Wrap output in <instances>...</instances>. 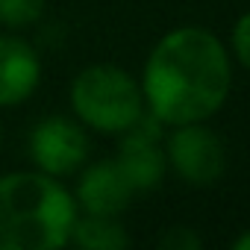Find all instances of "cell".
<instances>
[{"label": "cell", "mask_w": 250, "mask_h": 250, "mask_svg": "<svg viewBox=\"0 0 250 250\" xmlns=\"http://www.w3.org/2000/svg\"><path fill=\"white\" fill-rule=\"evenodd\" d=\"M229 56L221 39L203 27H180L150 50L142 97L147 109L171 127L212 118L229 94Z\"/></svg>", "instance_id": "1"}, {"label": "cell", "mask_w": 250, "mask_h": 250, "mask_svg": "<svg viewBox=\"0 0 250 250\" xmlns=\"http://www.w3.org/2000/svg\"><path fill=\"white\" fill-rule=\"evenodd\" d=\"M77 200L68 188L36 171L0 177V250H53L71 241Z\"/></svg>", "instance_id": "2"}, {"label": "cell", "mask_w": 250, "mask_h": 250, "mask_svg": "<svg viewBox=\"0 0 250 250\" xmlns=\"http://www.w3.org/2000/svg\"><path fill=\"white\" fill-rule=\"evenodd\" d=\"M71 106L97 133H124L145 112L139 83L115 65H91L77 74L71 83Z\"/></svg>", "instance_id": "3"}, {"label": "cell", "mask_w": 250, "mask_h": 250, "mask_svg": "<svg viewBox=\"0 0 250 250\" xmlns=\"http://www.w3.org/2000/svg\"><path fill=\"white\" fill-rule=\"evenodd\" d=\"M165 159L188 186H215L227 168V147L218 133L203 127V121L180 124L168 139Z\"/></svg>", "instance_id": "4"}, {"label": "cell", "mask_w": 250, "mask_h": 250, "mask_svg": "<svg viewBox=\"0 0 250 250\" xmlns=\"http://www.w3.org/2000/svg\"><path fill=\"white\" fill-rule=\"evenodd\" d=\"M30 156L33 162L50 177H68L88 159V136L80 124L53 115L33 127L30 136Z\"/></svg>", "instance_id": "5"}, {"label": "cell", "mask_w": 250, "mask_h": 250, "mask_svg": "<svg viewBox=\"0 0 250 250\" xmlns=\"http://www.w3.org/2000/svg\"><path fill=\"white\" fill-rule=\"evenodd\" d=\"M162 121L153 112H142L130 130H124L118 165L136 191H150L162 183L165 174V150L159 147Z\"/></svg>", "instance_id": "6"}, {"label": "cell", "mask_w": 250, "mask_h": 250, "mask_svg": "<svg viewBox=\"0 0 250 250\" xmlns=\"http://www.w3.org/2000/svg\"><path fill=\"white\" fill-rule=\"evenodd\" d=\"M136 188L124 177L121 165L115 159H103L91 165L80 186H77V206L85 209V215H121L130 206Z\"/></svg>", "instance_id": "7"}, {"label": "cell", "mask_w": 250, "mask_h": 250, "mask_svg": "<svg viewBox=\"0 0 250 250\" xmlns=\"http://www.w3.org/2000/svg\"><path fill=\"white\" fill-rule=\"evenodd\" d=\"M42 77L36 50L24 39L0 36V106L24 103Z\"/></svg>", "instance_id": "8"}, {"label": "cell", "mask_w": 250, "mask_h": 250, "mask_svg": "<svg viewBox=\"0 0 250 250\" xmlns=\"http://www.w3.org/2000/svg\"><path fill=\"white\" fill-rule=\"evenodd\" d=\"M71 241L85 250H124L130 247V235L115 215H85L74 221Z\"/></svg>", "instance_id": "9"}, {"label": "cell", "mask_w": 250, "mask_h": 250, "mask_svg": "<svg viewBox=\"0 0 250 250\" xmlns=\"http://www.w3.org/2000/svg\"><path fill=\"white\" fill-rule=\"evenodd\" d=\"M42 12H44V0H0V24L12 30L36 24Z\"/></svg>", "instance_id": "10"}, {"label": "cell", "mask_w": 250, "mask_h": 250, "mask_svg": "<svg viewBox=\"0 0 250 250\" xmlns=\"http://www.w3.org/2000/svg\"><path fill=\"white\" fill-rule=\"evenodd\" d=\"M232 47H235L238 62L250 71V12H244L235 21V27H232Z\"/></svg>", "instance_id": "11"}, {"label": "cell", "mask_w": 250, "mask_h": 250, "mask_svg": "<svg viewBox=\"0 0 250 250\" xmlns=\"http://www.w3.org/2000/svg\"><path fill=\"white\" fill-rule=\"evenodd\" d=\"M162 247L168 250H197L200 247V238L188 229V227H171L162 238H159Z\"/></svg>", "instance_id": "12"}, {"label": "cell", "mask_w": 250, "mask_h": 250, "mask_svg": "<svg viewBox=\"0 0 250 250\" xmlns=\"http://www.w3.org/2000/svg\"><path fill=\"white\" fill-rule=\"evenodd\" d=\"M232 247H238V250H250V229H247L241 238H235V241H232Z\"/></svg>", "instance_id": "13"}]
</instances>
